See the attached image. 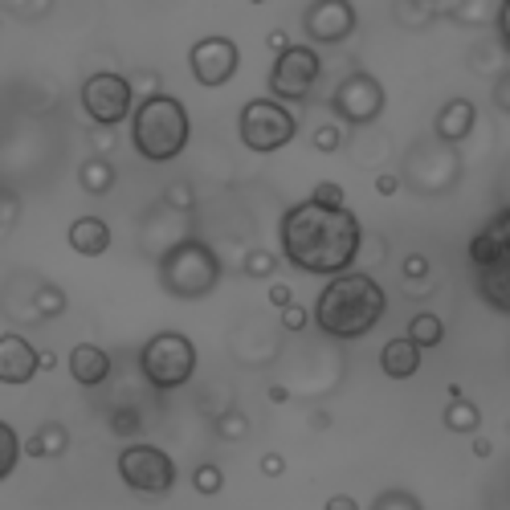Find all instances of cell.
Listing matches in <instances>:
<instances>
[{
    "label": "cell",
    "mask_w": 510,
    "mask_h": 510,
    "mask_svg": "<svg viewBox=\"0 0 510 510\" xmlns=\"http://www.w3.org/2000/svg\"><path fill=\"white\" fill-rule=\"evenodd\" d=\"M278 237H282V258L291 261L294 270L319 274V278L347 274L363 245V229L347 204L343 209H323L315 201L291 204L282 212Z\"/></svg>",
    "instance_id": "1"
},
{
    "label": "cell",
    "mask_w": 510,
    "mask_h": 510,
    "mask_svg": "<svg viewBox=\"0 0 510 510\" xmlns=\"http://www.w3.org/2000/svg\"><path fill=\"white\" fill-rule=\"evenodd\" d=\"M388 310V294L371 274H339L315 302V327L331 339H363Z\"/></svg>",
    "instance_id": "2"
},
{
    "label": "cell",
    "mask_w": 510,
    "mask_h": 510,
    "mask_svg": "<svg viewBox=\"0 0 510 510\" xmlns=\"http://www.w3.org/2000/svg\"><path fill=\"white\" fill-rule=\"evenodd\" d=\"M188 135H192V123L184 102L163 91L147 94L139 107L131 110V139H135V151L147 163H171L188 147Z\"/></svg>",
    "instance_id": "3"
},
{
    "label": "cell",
    "mask_w": 510,
    "mask_h": 510,
    "mask_svg": "<svg viewBox=\"0 0 510 510\" xmlns=\"http://www.w3.org/2000/svg\"><path fill=\"white\" fill-rule=\"evenodd\" d=\"M155 274H160L163 294H171V299H180V302H201L220 286V274L225 270H220V258L209 241L184 237L160 258Z\"/></svg>",
    "instance_id": "4"
},
{
    "label": "cell",
    "mask_w": 510,
    "mask_h": 510,
    "mask_svg": "<svg viewBox=\"0 0 510 510\" xmlns=\"http://www.w3.org/2000/svg\"><path fill=\"white\" fill-rule=\"evenodd\" d=\"M139 371L155 392H176L192 380L196 371V343L180 331H160L151 335L139 351Z\"/></svg>",
    "instance_id": "5"
},
{
    "label": "cell",
    "mask_w": 510,
    "mask_h": 510,
    "mask_svg": "<svg viewBox=\"0 0 510 510\" xmlns=\"http://www.w3.org/2000/svg\"><path fill=\"white\" fill-rule=\"evenodd\" d=\"M237 131H241V143H245L250 151H258V155H270V151L286 147V143L294 139L299 123H294V115L282 107V102L253 99V102H245V107H241Z\"/></svg>",
    "instance_id": "6"
},
{
    "label": "cell",
    "mask_w": 510,
    "mask_h": 510,
    "mask_svg": "<svg viewBox=\"0 0 510 510\" xmlns=\"http://www.w3.org/2000/svg\"><path fill=\"white\" fill-rule=\"evenodd\" d=\"M119 478L143 498H168L176 486V461L160 445H127L119 453Z\"/></svg>",
    "instance_id": "7"
},
{
    "label": "cell",
    "mask_w": 510,
    "mask_h": 510,
    "mask_svg": "<svg viewBox=\"0 0 510 510\" xmlns=\"http://www.w3.org/2000/svg\"><path fill=\"white\" fill-rule=\"evenodd\" d=\"M319 78H323L319 53L310 50V45H291L274 61L270 94H274V102H307L315 94V86H319Z\"/></svg>",
    "instance_id": "8"
},
{
    "label": "cell",
    "mask_w": 510,
    "mask_h": 510,
    "mask_svg": "<svg viewBox=\"0 0 510 510\" xmlns=\"http://www.w3.org/2000/svg\"><path fill=\"white\" fill-rule=\"evenodd\" d=\"M82 107L99 127H119L135 110V91H131V82L123 74L102 70L82 82Z\"/></svg>",
    "instance_id": "9"
},
{
    "label": "cell",
    "mask_w": 510,
    "mask_h": 510,
    "mask_svg": "<svg viewBox=\"0 0 510 510\" xmlns=\"http://www.w3.org/2000/svg\"><path fill=\"white\" fill-rule=\"evenodd\" d=\"M384 86L371 74L355 70L347 74V78L335 86V94H331V110L339 115L347 127H368V123H376L384 115Z\"/></svg>",
    "instance_id": "10"
},
{
    "label": "cell",
    "mask_w": 510,
    "mask_h": 510,
    "mask_svg": "<svg viewBox=\"0 0 510 510\" xmlns=\"http://www.w3.org/2000/svg\"><path fill=\"white\" fill-rule=\"evenodd\" d=\"M188 66H192V78L201 82V86H209V91L212 86H225V82H233V74H237V66H241L237 41L201 37L188 53Z\"/></svg>",
    "instance_id": "11"
},
{
    "label": "cell",
    "mask_w": 510,
    "mask_h": 510,
    "mask_svg": "<svg viewBox=\"0 0 510 510\" xmlns=\"http://www.w3.org/2000/svg\"><path fill=\"white\" fill-rule=\"evenodd\" d=\"M302 29L315 45H339L355 33V9L347 0H319L302 12Z\"/></svg>",
    "instance_id": "12"
},
{
    "label": "cell",
    "mask_w": 510,
    "mask_h": 510,
    "mask_svg": "<svg viewBox=\"0 0 510 510\" xmlns=\"http://www.w3.org/2000/svg\"><path fill=\"white\" fill-rule=\"evenodd\" d=\"M470 261L478 270H490V266H510V212L502 209L498 217L470 241Z\"/></svg>",
    "instance_id": "13"
},
{
    "label": "cell",
    "mask_w": 510,
    "mask_h": 510,
    "mask_svg": "<svg viewBox=\"0 0 510 510\" xmlns=\"http://www.w3.org/2000/svg\"><path fill=\"white\" fill-rule=\"evenodd\" d=\"M37 376V347L25 335H0V384H29Z\"/></svg>",
    "instance_id": "14"
},
{
    "label": "cell",
    "mask_w": 510,
    "mask_h": 510,
    "mask_svg": "<svg viewBox=\"0 0 510 510\" xmlns=\"http://www.w3.org/2000/svg\"><path fill=\"white\" fill-rule=\"evenodd\" d=\"M474 123H478V107H474L470 99H450L445 107L437 110L433 131H437L441 143H461V139H470Z\"/></svg>",
    "instance_id": "15"
},
{
    "label": "cell",
    "mask_w": 510,
    "mask_h": 510,
    "mask_svg": "<svg viewBox=\"0 0 510 510\" xmlns=\"http://www.w3.org/2000/svg\"><path fill=\"white\" fill-rule=\"evenodd\" d=\"M70 376L82 384V388H99V384L110 380V355L94 343H78L70 351Z\"/></svg>",
    "instance_id": "16"
},
{
    "label": "cell",
    "mask_w": 510,
    "mask_h": 510,
    "mask_svg": "<svg viewBox=\"0 0 510 510\" xmlns=\"http://www.w3.org/2000/svg\"><path fill=\"white\" fill-rule=\"evenodd\" d=\"M70 250L82 258H102L110 250V229L102 217H78L70 225Z\"/></svg>",
    "instance_id": "17"
},
{
    "label": "cell",
    "mask_w": 510,
    "mask_h": 510,
    "mask_svg": "<svg viewBox=\"0 0 510 510\" xmlns=\"http://www.w3.org/2000/svg\"><path fill=\"white\" fill-rule=\"evenodd\" d=\"M380 368L392 380H412L420 371V347L409 339H388L380 351Z\"/></svg>",
    "instance_id": "18"
},
{
    "label": "cell",
    "mask_w": 510,
    "mask_h": 510,
    "mask_svg": "<svg viewBox=\"0 0 510 510\" xmlns=\"http://www.w3.org/2000/svg\"><path fill=\"white\" fill-rule=\"evenodd\" d=\"M66 450H70V433H66V425H58V420L41 425V429L20 445L25 458H41V461H45V458H61Z\"/></svg>",
    "instance_id": "19"
},
{
    "label": "cell",
    "mask_w": 510,
    "mask_h": 510,
    "mask_svg": "<svg viewBox=\"0 0 510 510\" xmlns=\"http://www.w3.org/2000/svg\"><path fill=\"white\" fill-rule=\"evenodd\" d=\"M478 294L490 302L494 310L506 315L510 310V266H490V270H478Z\"/></svg>",
    "instance_id": "20"
},
{
    "label": "cell",
    "mask_w": 510,
    "mask_h": 510,
    "mask_svg": "<svg viewBox=\"0 0 510 510\" xmlns=\"http://www.w3.org/2000/svg\"><path fill=\"white\" fill-rule=\"evenodd\" d=\"M78 184L91 192V196H107V192L115 188V163L102 160V155L86 160V163L78 168Z\"/></svg>",
    "instance_id": "21"
},
{
    "label": "cell",
    "mask_w": 510,
    "mask_h": 510,
    "mask_svg": "<svg viewBox=\"0 0 510 510\" xmlns=\"http://www.w3.org/2000/svg\"><path fill=\"white\" fill-rule=\"evenodd\" d=\"M404 339L417 343L420 351H425V347H441V339H445V323H441L437 315H429V310H420V315H412L409 335H404Z\"/></svg>",
    "instance_id": "22"
},
{
    "label": "cell",
    "mask_w": 510,
    "mask_h": 510,
    "mask_svg": "<svg viewBox=\"0 0 510 510\" xmlns=\"http://www.w3.org/2000/svg\"><path fill=\"white\" fill-rule=\"evenodd\" d=\"M445 429L450 433H478L482 429V412H478V404H470L466 396L461 401H450V409H445Z\"/></svg>",
    "instance_id": "23"
},
{
    "label": "cell",
    "mask_w": 510,
    "mask_h": 510,
    "mask_svg": "<svg viewBox=\"0 0 510 510\" xmlns=\"http://www.w3.org/2000/svg\"><path fill=\"white\" fill-rule=\"evenodd\" d=\"M17 461H20V437L9 420H0V482L17 470Z\"/></svg>",
    "instance_id": "24"
},
{
    "label": "cell",
    "mask_w": 510,
    "mask_h": 510,
    "mask_svg": "<svg viewBox=\"0 0 510 510\" xmlns=\"http://www.w3.org/2000/svg\"><path fill=\"white\" fill-rule=\"evenodd\" d=\"M192 490L204 494V498H212V494L225 490V474H220V466H212V461L196 466V470H192Z\"/></svg>",
    "instance_id": "25"
},
{
    "label": "cell",
    "mask_w": 510,
    "mask_h": 510,
    "mask_svg": "<svg viewBox=\"0 0 510 510\" xmlns=\"http://www.w3.org/2000/svg\"><path fill=\"white\" fill-rule=\"evenodd\" d=\"M37 315L41 319H58V315H66V291L45 282V286L37 291Z\"/></svg>",
    "instance_id": "26"
},
{
    "label": "cell",
    "mask_w": 510,
    "mask_h": 510,
    "mask_svg": "<svg viewBox=\"0 0 510 510\" xmlns=\"http://www.w3.org/2000/svg\"><path fill=\"white\" fill-rule=\"evenodd\" d=\"M245 433H250V417H245V412H220L217 417V437H225V441H241L245 437Z\"/></svg>",
    "instance_id": "27"
},
{
    "label": "cell",
    "mask_w": 510,
    "mask_h": 510,
    "mask_svg": "<svg viewBox=\"0 0 510 510\" xmlns=\"http://www.w3.org/2000/svg\"><path fill=\"white\" fill-rule=\"evenodd\" d=\"M241 270L250 274V278H270L274 270H278V258H274L270 250H250L245 253V266Z\"/></svg>",
    "instance_id": "28"
},
{
    "label": "cell",
    "mask_w": 510,
    "mask_h": 510,
    "mask_svg": "<svg viewBox=\"0 0 510 510\" xmlns=\"http://www.w3.org/2000/svg\"><path fill=\"white\" fill-rule=\"evenodd\" d=\"M371 510H420V502L409 490H384L380 498L371 502Z\"/></svg>",
    "instance_id": "29"
},
{
    "label": "cell",
    "mask_w": 510,
    "mask_h": 510,
    "mask_svg": "<svg viewBox=\"0 0 510 510\" xmlns=\"http://www.w3.org/2000/svg\"><path fill=\"white\" fill-rule=\"evenodd\" d=\"M310 201L315 204H323V209H343V188L335 180H323V184H315V192H310Z\"/></svg>",
    "instance_id": "30"
},
{
    "label": "cell",
    "mask_w": 510,
    "mask_h": 510,
    "mask_svg": "<svg viewBox=\"0 0 510 510\" xmlns=\"http://www.w3.org/2000/svg\"><path fill=\"white\" fill-rule=\"evenodd\" d=\"M110 429L119 433V437L139 433V412H135V409H115V412H110Z\"/></svg>",
    "instance_id": "31"
},
{
    "label": "cell",
    "mask_w": 510,
    "mask_h": 510,
    "mask_svg": "<svg viewBox=\"0 0 510 510\" xmlns=\"http://www.w3.org/2000/svg\"><path fill=\"white\" fill-rule=\"evenodd\" d=\"M343 143V131L335 127V123H327V127L315 131V151H323V155H331V151H339Z\"/></svg>",
    "instance_id": "32"
},
{
    "label": "cell",
    "mask_w": 510,
    "mask_h": 510,
    "mask_svg": "<svg viewBox=\"0 0 510 510\" xmlns=\"http://www.w3.org/2000/svg\"><path fill=\"white\" fill-rule=\"evenodd\" d=\"M163 201H168L171 209H180V212H188L192 204H196V201H192V188H188V184H168Z\"/></svg>",
    "instance_id": "33"
},
{
    "label": "cell",
    "mask_w": 510,
    "mask_h": 510,
    "mask_svg": "<svg viewBox=\"0 0 510 510\" xmlns=\"http://www.w3.org/2000/svg\"><path fill=\"white\" fill-rule=\"evenodd\" d=\"M307 319H310V310L299 307V302H291V307L282 310V327H286V331H302V327H307Z\"/></svg>",
    "instance_id": "34"
},
{
    "label": "cell",
    "mask_w": 510,
    "mask_h": 510,
    "mask_svg": "<svg viewBox=\"0 0 510 510\" xmlns=\"http://www.w3.org/2000/svg\"><path fill=\"white\" fill-rule=\"evenodd\" d=\"M425 274H429V258H425V253H409V258H404V278H425Z\"/></svg>",
    "instance_id": "35"
},
{
    "label": "cell",
    "mask_w": 510,
    "mask_h": 510,
    "mask_svg": "<svg viewBox=\"0 0 510 510\" xmlns=\"http://www.w3.org/2000/svg\"><path fill=\"white\" fill-rule=\"evenodd\" d=\"M294 302V291L286 286V282H274L270 286V307H278V310H286Z\"/></svg>",
    "instance_id": "36"
},
{
    "label": "cell",
    "mask_w": 510,
    "mask_h": 510,
    "mask_svg": "<svg viewBox=\"0 0 510 510\" xmlns=\"http://www.w3.org/2000/svg\"><path fill=\"white\" fill-rule=\"evenodd\" d=\"M261 474H266V478H282V474H286V458H282V453H266V458H261Z\"/></svg>",
    "instance_id": "37"
},
{
    "label": "cell",
    "mask_w": 510,
    "mask_h": 510,
    "mask_svg": "<svg viewBox=\"0 0 510 510\" xmlns=\"http://www.w3.org/2000/svg\"><path fill=\"white\" fill-rule=\"evenodd\" d=\"M376 192H380V196H396V192H401V176H392V171L376 176Z\"/></svg>",
    "instance_id": "38"
},
{
    "label": "cell",
    "mask_w": 510,
    "mask_h": 510,
    "mask_svg": "<svg viewBox=\"0 0 510 510\" xmlns=\"http://www.w3.org/2000/svg\"><path fill=\"white\" fill-rule=\"evenodd\" d=\"M327 510H360V502L351 494H335V498H327Z\"/></svg>",
    "instance_id": "39"
},
{
    "label": "cell",
    "mask_w": 510,
    "mask_h": 510,
    "mask_svg": "<svg viewBox=\"0 0 510 510\" xmlns=\"http://www.w3.org/2000/svg\"><path fill=\"white\" fill-rule=\"evenodd\" d=\"M266 45H270L274 53H286V50H291V37H286V33H282V29H274L270 37H266Z\"/></svg>",
    "instance_id": "40"
},
{
    "label": "cell",
    "mask_w": 510,
    "mask_h": 510,
    "mask_svg": "<svg viewBox=\"0 0 510 510\" xmlns=\"http://www.w3.org/2000/svg\"><path fill=\"white\" fill-rule=\"evenodd\" d=\"M58 368V355L53 351H37V371H53Z\"/></svg>",
    "instance_id": "41"
},
{
    "label": "cell",
    "mask_w": 510,
    "mask_h": 510,
    "mask_svg": "<svg viewBox=\"0 0 510 510\" xmlns=\"http://www.w3.org/2000/svg\"><path fill=\"white\" fill-rule=\"evenodd\" d=\"M494 453V445L486 437H474V458H490Z\"/></svg>",
    "instance_id": "42"
},
{
    "label": "cell",
    "mask_w": 510,
    "mask_h": 510,
    "mask_svg": "<svg viewBox=\"0 0 510 510\" xmlns=\"http://www.w3.org/2000/svg\"><path fill=\"white\" fill-rule=\"evenodd\" d=\"M270 401H274V404H286V401H291V392L282 388V384H274V388H270Z\"/></svg>",
    "instance_id": "43"
}]
</instances>
